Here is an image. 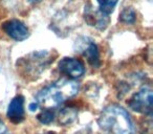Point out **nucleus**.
Instances as JSON below:
<instances>
[{"label":"nucleus","mask_w":153,"mask_h":134,"mask_svg":"<svg viewBox=\"0 0 153 134\" xmlns=\"http://www.w3.org/2000/svg\"><path fill=\"white\" fill-rule=\"evenodd\" d=\"M98 124L104 134H135L129 114L119 105H109L101 112Z\"/></svg>","instance_id":"f257e3e1"},{"label":"nucleus","mask_w":153,"mask_h":134,"mask_svg":"<svg viewBox=\"0 0 153 134\" xmlns=\"http://www.w3.org/2000/svg\"><path fill=\"white\" fill-rule=\"evenodd\" d=\"M79 88V84L72 80H59L41 90L36 96V103L38 106H43L45 109L56 108L66 100L76 96Z\"/></svg>","instance_id":"f03ea898"},{"label":"nucleus","mask_w":153,"mask_h":134,"mask_svg":"<svg viewBox=\"0 0 153 134\" xmlns=\"http://www.w3.org/2000/svg\"><path fill=\"white\" fill-rule=\"evenodd\" d=\"M51 61H53V59H51V55L47 51L33 53L18 61V69L23 76L36 79Z\"/></svg>","instance_id":"7ed1b4c3"},{"label":"nucleus","mask_w":153,"mask_h":134,"mask_svg":"<svg viewBox=\"0 0 153 134\" xmlns=\"http://www.w3.org/2000/svg\"><path fill=\"white\" fill-rule=\"evenodd\" d=\"M152 90L147 87L142 88L137 92H135L128 102V106L130 107V109L135 112L149 115H151L152 113Z\"/></svg>","instance_id":"20e7f679"},{"label":"nucleus","mask_w":153,"mask_h":134,"mask_svg":"<svg viewBox=\"0 0 153 134\" xmlns=\"http://www.w3.org/2000/svg\"><path fill=\"white\" fill-rule=\"evenodd\" d=\"M84 19L90 26L98 28L100 30H104L110 22L108 15H105L100 10L94 7L91 4H88L85 7Z\"/></svg>","instance_id":"39448f33"},{"label":"nucleus","mask_w":153,"mask_h":134,"mask_svg":"<svg viewBox=\"0 0 153 134\" xmlns=\"http://www.w3.org/2000/svg\"><path fill=\"white\" fill-rule=\"evenodd\" d=\"M59 70L63 75L71 78V79H76L84 75L85 68L84 64L80 60L74 59V58H63L59 62Z\"/></svg>","instance_id":"423d86ee"},{"label":"nucleus","mask_w":153,"mask_h":134,"mask_svg":"<svg viewBox=\"0 0 153 134\" xmlns=\"http://www.w3.org/2000/svg\"><path fill=\"white\" fill-rule=\"evenodd\" d=\"M2 28L5 34L15 41H23L30 36L28 28L26 27L23 22L19 21V20H9L5 23H3Z\"/></svg>","instance_id":"0eeeda50"},{"label":"nucleus","mask_w":153,"mask_h":134,"mask_svg":"<svg viewBox=\"0 0 153 134\" xmlns=\"http://www.w3.org/2000/svg\"><path fill=\"white\" fill-rule=\"evenodd\" d=\"M78 49L82 53L88 60V63L91 66L98 68L99 66L101 65L100 61V53H99V49L97 44L94 41H88V39H84V42H79V46Z\"/></svg>","instance_id":"6e6552de"},{"label":"nucleus","mask_w":153,"mask_h":134,"mask_svg":"<svg viewBox=\"0 0 153 134\" xmlns=\"http://www.w3.org/2000/svg\"><path fill=\"white\" fill-rule=\"evenodd\" d=\"M7 117L14 124H19L24 119V98L17 96L11 101L7 108Z\"/></svg>","instance_id":"1a4fd4ad"},{"label":"nucleus","mask_w":153,"mask_h":134,"mask_svg":"<svg viewBox=\"0 0 153 134\" xmlns=\"http://www.w3.org/2000/svg\"><path fill=\"white\" fill-rule=\"evenodd\" d=\"M76 114H78V112H76V109L64 108L63 110L60 112L59 121L62 125H68V124H71L72 121L76 119Z\"/></svg>","instance_id":"9d476101"},{"label":"nucleus","mask_w":153,"mask_h":134,"mask_svg":"<svg viewBox=\"0 0 153 134\" xmlns=\"http://www.w3.org/2000/svg\"><path fill=\"white\" fill-rule=\"evenodd\" d=\"M99 3V10L105 15H110L114 10L119 0H97Z\"/></svg>","instance_id":"9b49d317"},{"label":"nucleus","mask_w":153,"mask_h":134,"mask_svg":"<svg viewBox=\"0 0 153 134\" xmlns=\"http://www.w3.org/2000/svg\"><path fill=\"white\" fill-rule=\"evenodd\" d=\"M136 19V13L132 7H126L122 11L120 15V20L121 22L126 24H132L135 22Z\"/></svg>","instance_id":"f8f14e48"},{"label":"nucleus","mask_w":153,"mask_h":134,"mask_svg":"<svg viewBox=\"0 0 153 134\" xmlns=\"http://www.w3.org/2000/svg\"><path fill=\"white\" fill-rule=\"evenodd\" d=\"M53 118H55V114H53L51 109H44V110L38 115L39 121L42 124H45V125L51 124V121H53Z\"/></svg>","instance_id":"ddd939ff"},{"label":"nucleus","mask_w":153,"mask_h":134,"mask_svg":"<svg viewBox=\"0 0 153 134\" xmlns=\"http://www.w3.org/2000/svg\"><path fill=\"white\" fill-rule=\"evenodd\" d=\"M5 131H7V127L2 121H0V134H3Z\"/></svg>","instance_id":"4468645a"},{"label":"nucleus","mask_w":153,"mask_h":134,"mask_svg":"<svg viewBox=\"0 0 153 134\" xmlns=\"http://www.w3.org/2000/svg\"><path fill=\"white\" fill-rule=\"evenodd\" d=\"M38 104H37L36 102L35 103H33V104H30V111H35V110H37V108H38Z\"/></svg>","instance_id":"2eb2a0df"},{"label":"nucleus","mask_w":153,"mask_h":134,"mask_svg":"<svg viewBox=\"0 0 153 134\" xmlns=\"http://www.w3.org/2000/svg\"><path fill=\"white\" fill-rule=\"evenodd\" d=\"M42 0H30V2H32V3H39V2H41Z\"/></svg>","instance_id":"dca6fc26"},{"label":"nucleus","mask_w":153,"mask_h":134,"mask_svg":"<svg viewBox=\"0 0 153 134\" xmlns=\"http://www.w3.org/2000/svg\"><path fill=\"white\" fill-rule=\"evenodd\" d=\"M43 134H53V133H51V132H48V133H43Z\"/></svg>","instance_id":"f3484780"}]
</instances>
